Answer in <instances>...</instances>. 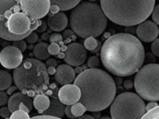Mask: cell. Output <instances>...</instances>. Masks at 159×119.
Here are the masks:
<instances>
[{
	"label": "cell",
	"mask_w": 159,
	"mask_h": 119,
	"mask_svg": "<svg viewBox=\"0 0 159 119\" xmlns=\"http://www.w3.org/2000/svg\"><path fill=\"white\" fill-rule=\"evenodd\" d=\"M144 48L139 39L129 34H116L104 42L101 59L109 73L118 77L130 76L143 67Z\"/></svg>",
	"instance_id": "1"
},
{
	"label": "cell",
	"mask_w": 159,
	"mask_h": 119,
	"mask_svg": "<svg viewBox=\"0 0 159 119\" xmlns=\"http://www.w3.org/2000/svg\"><path fill=\"white\" fill-rule=\"evenodd\" d=\"M75 85L80 90V103L92 112L107 109L116 93V86L112 76L99 68H89L80 73L75 79Z\"/></svg>",
	"instance_id": "2"
},
{
	"label": "cell",
	"mask_w": 159,
	"mask_h": 119,
	"mask_svg": "<svg viewBox=\"0 0 159 119\" xmlns=\"http://www.w3.org/2000/svg\"><path fill=\"white\" fill-rule=\"evenodd\" d=\"M40 22L22 8L21 0H0V38L17 41L27 38Z\"/></svg>",
	"instance_id": "3"
},
{
	"label": "cell",
	"mask_w": 159,
	"mask_h": 119,
	"mask_svg": "<svg viewBox=\"0 0 159 119\" xmlns=\"http://www.w3.org/2000/svg\"><path fill=\"white\" fill-rule=\"evenodd\" d=\"M154 6L155 0H101L106 17L122 26H133L145 21Z\"/></svg>",
	"instance_id": "4"
},
{
	"label": "cell",
	"mask_w": 159,
	"mask_h": 119,
	"mask_svg": "<svg viewBox=\"0 0 159 119\" xmlns=\"http://www.w3.org/2000/svg\"><path fill=\"white\" fill-rule=\"evenodd\" d=\"M107 19L100 5L92 2H83L71 12V28L80 38H95L105 31Z\"/></svg>",
	"instance_id": "5"
},
{
	"label": "cell",
	"mask_w": 159,
	"mask_h": 119,
	"mask_svg": "<svg viewBox=\"0 0 159 119\" xmlns=\"http://www.w3.org/2000/svg\"><path fill=\"white\" fill-rule=\"evenodd\" d=\"M16 87L29 96L43 94L49 87V75L45 63L38 59L27 58L13 72Z\"/></svg>",
	"instance_id": "6"
},
{
	"label": "cell",
	"mask_w": 159,
	"mask_h": 119,
	"mask_svg": "<svg viewBox=\"0 0 159 119\" xmlns=\"http://www.w3.org/2000/svg\"><path fill=\"white\" fill-rule=\"evenodd\" d=\"M145 113L146 105L143 99L132 92L117 95L110 107L112 119H141Z\"/></svg>",
	"instance_id": "7"
},
{
	"label": "cell",
	"mask_w": 159,
	"mask_h": 119,
	"mask_svg": "<svg viewBox=\"0 0 159 119\" xmlns=\"http://www.w3.org/2000/svg\"><path fill=\"white\" fill-rule=\"evenodd\" d=\"M134 87L143 100L159 101V64H147L136 72Z\"/></svg>",
	"instance_id": "8"
},
{
	"label": "cell",
	"mask_w": 159,
	"mask_h": 119,
	"mask_svg": "<svg viewBox=\"0 0 159 119\" xmlns=\"http://www.w3.org/2000/svg\"><path fill=\"white\" fill-rule=\"evenodd\" d=\"M24 11L34 19L44 18L51 8L50 0H21Z\"/></svg>",
	"instance_id": "9"
},
{
	"label": "cell",
	"mask_w": 159,
	"mask_h": 119,
	"mask_svg": "<svg viewBox=\"0 0 159 119\" xmlns=\"http://www.w3.org/2000/svg\"><path fill=\"white\" fill-rule=\"evenodd\" d=\"M22 62V52L13 46L6 47L0 52V64L7 69L17 68Z\"/></svg>",
	"instance_id": "10"
},
{
	"label": "cell",
	"mask_w": 159,
	"mask_h": 119,
	"mask_svg": "<svg viewBox=\"0 0 159 119\" xmlns=\"http://www.w3.org/2000/svg\"><path fill=\"white\" fill-rule=\"evenodd\" d=\"M87 60V49L80 43H71L65 53V62L70 66L82 65Z\"/></svg>",
	"instance_id": "11"
},
{
	"label": "cell",
	"mask_w": 159,
	"mask_h": 119,
	"mask_svg": "<svg viewBox=\"0 0 159 119\" xmlns=\"http://www.w3.org/2000/svg\"><path fill=\"white\" fill-rule=\"evenodd\" d=\"M159 34L157 25L150 20H145L137 25L136 35L143 42L149 43L154 41Z\"/></svg>",
	"instance_id": "12"
},
{
	"label": "cell",
	"mask_w": 159,
	"mask_h": 119,
	"mask_svg": "<svg viewBox=\"0 0 159 119\" xmlns=\"http://www.w3.org/2000/svg\"><path fill=\"white\" fill-rule=\"evenodd\" d=\"M80 90L77 86L75 84H66L59 90L58 98L66 106L78 103L80 99Z\"/></svg>",
	"instance_id": "13"
},
{
	"label": "cell",
	"mask_w": 159,
	"mask_h": 119,
	"mask_svg": "<svg viewBox=\"0 0 159 119\" xmlns=\"http://www.w3.org/2000/svg\"><path fill=\"white\" fill-rule=\"evenodd\" d=\"M75 79V71L68 64H61L57 67L55 72V81L61 85L70 84Z\"/></svg>",
	"instance_id": "14"
},
{
	"label": "cell",
	"mask_w": 159,
	"mask_h": 119,
	"mask_svg": "<svg viewBox=\"0 0 159 119\" xmlns=\"http://www.w3.org/2000/svg\"><path fill=\"white\" fill-rule=\"evenodd\" d=\"M8 108L13 113L15 111L19 110V106L20 104H25L29 108V110H32L33 106V101L31 96L26 94H24L23 92H17L9 98L8 101Z\"/></svg>",
	"instance_id": "15"
},
{
	"label": "cell",
	"mask_w": 159,
	"mask_h": 119,
	"mask_svg": "<svg viewBox=\"0 0 159 119\" xmlns=\"http://www.w3.org/2000/svg\"><path fill=\"white\" fill-rule=\"evenodd\" d=\"M68 24V19L64 12H57L55 14L50 15L47 19V25L52 31L61 32L66 27Z\"/></svg>",
	"instance_id": "16"
},
{
	"label": "cell",
	"mask_w": 159,
	"mask_h": 119,
	"mask_svg": "<svg viewBox=\"0 0 159 119\" xmlns=\"http://www.w3.org/2000/svg\"><path fill=\"white\" fill-rule=\"evenodd\" d=\"M81 0H50L51 12L55 14L58 11H68L74 9L79 5Z\"/></svg>",
	"instance_id": "17"
},
{
	"label": "cell",
	"mask_w": 159,
	"mask_h": 119,
	"mask_svg": "<svg viewBox=\"0 0 159 119\" xmlns=\"http://www.w3.org/2000/svg\"><path fill=\"white\" fill-rule=\"evenodd\" d=\"M66 106L64 103H62L59 98L57 97H52L50 99V106L47 111H45V115L53 116L62 118L65 116Z\"/></svg>",
	"instance_id": "18"
},
{
	"label": "cell",
	"mask_w": 159,
	"mask_h": 119,
	"mask_svg": "<svg viewBox=\"0 0 159 119\" xmlns=\"http://www.w3.org/2000/svg\"><path fill=\"white\" fill-rule=\"evenodd\" d=\"M33 106L39 113H43L47 111L50 106V98L43 94L36 95L33 100Z\"/></svg>",
	"instance_id": "19"
},
{
	"label": "cell",
	"mask_w": 159,
	"mask_h": 119,
	"mask_svg": "<svg viewBox=\"0 0 159 119\" xmlns=\"http://www.w3.org/2000/svg\"><path fill=\"white\" fill-rule=\"evenodd\" d=\"M33 54L39 61L49 59L50 53H48V45L46 42L38 43L33 48Z\"/></svg>",
	"instance_id": "20"
},
{
	"label": "cell",
	"mask_w": 159,
	"mask_h": 119,
	"mask_svg": "<svg viewBox=\"0 0 159 119\" xmlns=\"http://www.w3.org/2000/svg\"><path fill=\"white\" fill-rule=\"evenodd\" d=\"M12 83V77L6 70H0V90L8 89Z\"/></svg>",
	"instance_id": "21"
},
{
	"label": "cell",
	"mask_w": 159,
	"mask_h": 119,
	"mask_svg": "<svg viewBox=\"0 0 159 119\" xmlns=\"http://www.w3.org/2000/svg\"><path fill=\"white\" fill-rule=\"evenodd\" d=\"M70 108L74 118L81 117L85 113V111L87 110L86 107L81 103H76L75 104L70 105Z\"/></svg>",
	"instance_id": "22"
},
{
	"label": "cell",
	"mask_w": 159,
	"mask_h": 119,
	"mask_svg": "<svg viewBox=\"0 0 159 119\" xmlns=\"http://www.w3.org/2000/svg\"><path fill=\"white\" fill-rule=\"evenodd\" d=\"M97 46H98V41L94 37H89V38H87L85 39L84 48L87 50L93 51L94 49H96Z\"/></svg>",
	"instance_id": "23"
},
{
	"label": "cell",
	"mask_w": 159,
	"mask_h": 119,
	"mask_svg": "<svg viewBox=\"0 0 159 119\" xmlns=\"http://www.w3.org/2000/svg\"><path fill=\"white\" fill-rule=\"evenodd\" d=\"M141 119H159V105L152 110L146 111Z\"/></svg>",
	"instance_id": "24"
},
{
	"label": "cell",
	"mask_w": 159,
	"mask_h": 119,
	"mask_svg": "<svg viewBox=\"0 0 159 119\" xmlns=\"http://www.w3.org/2000/svg\"><path fill=\"white\" fill-rule=\"evenodd\" d=\"M10 119H31L29 117L28 113L22 111V110H17L13 112Z\"/></svg>",
	"instance_id": "25"
},
{
	"label": "cell",
	"mask_w": 159,
	"mask_h": 119,
	"mask_svg": "<svg viewBox=\"0 0 159 119\" xmlns=\"http://www.w3.org/2000/svg\"><path fill=\"white\" fill-rule=\"evenodd\" d=\"M61 52V47L57 43H51L48 45V53L50 55H58Z\"/></svg>",
	"instance_id": "26"
},
{
	"label": "cell",
	"mask_w": 159,
	"mask_h": 119,
	"mask_svg": "<svg viewBox=\"0 0 159 119\" xmlns=\"http://www.w3.org/2000/svg\"><path fill=\"white\" fill-rule=\"evenodd\" d=\"M101 64V62L96 56H91L88 60V67L89 68H98Z\"/></svg>",
	"instance_id": "27"
},
{
	"label": "cell",
	"mask_w": 159,
	"mask_h": 119,
	"mask_svg": "<svg viewBox=\"0 0 159 119\" xmlns=\"http://www.w3.org/2000/svg\"><path fill=\"white\" fill-rule=\"evenodd\" d=\"M12 46L15 47V48H17L18 49H19L21 52L25 51V49L27 48V47H26V42H25L24 39H21V40H17V41H13Z\"/></svg>",
	"instance_id": "28"
},
{
	"label": "cell",
	"mask_w": 159,
	"mask_h": 119,
	"mask_svg": "<svg viewBox=\"0 0 159 119\" xmlns=\"http://www.w3.org/2000/svg\"><path fill=\"white\" fill-rule=\"evenodd\" d=\"M151 52L155 56L159 57V38H157L151 45Z\"/></svg>",
	"instance_id": "29"
},
{
	"label": "cell",
	"mask_w": 159,
	"mask_h": 119,
	"mask_svg": "<svg viewBox=\"0 0 159 119\" xmlns=\"http://www.w3.org/2000/svg\"><path fill=\"white\" fill-rule=\"evenodd\" d=\"M48 39L50 40V42L51 43H57V44H59V43L62 42V40H63V36H62L61 34H58V33H55V34H52Z\"/></svg>",
	"instance_id": "30"
},
{
	"label": "cell",
	"mask_w": 159,
	"mask_h": 119,
	"mask_svg": "<svg viewBox=\"0 0 159 119\" xmlns=\"http://www.w3.org/2000/svg\"><path fill=\"white\" fill-rule=\"evenodd\" d=\"M9 97L7 92H5L4 90H0V106H5L8 103Z\"/></svg>",
	"instance_id": "31"
},
{
	"label": "cell",
	"mask_w": 159,
	"mask_h": 119,
	"mask_svg": "<svg viewBox=\"0 0 159 119\" xmlns=\"http://www.w3.org/2000/svg\"><path fill=\"white\" fill-rule=\"evenodd\" d=\"M11 114L12 112L10 110L8 107H2V109H0V117H2L3 118L10 119Z\"/></svg>",
	"instance_id": "32"
},
{
	"label": "cell",
	"mask_w": 159,
	"mask_h": 119,
	"mask_svg": "<svg viewBox=\"0 0 159 119\" xmlns=\"http://www.w3.org/2000/svg\"><path fill=\"white\" fill-rule=\"evenodd\" d=\"M151 15H152L153 22L159 25V5H157L156 6H154V9L152 11Z\"/></svg>",
	"instance_id": "33"
},
{
	"label": "cell",
	"mask_w": 159,
	"mask_h": 119,
	"mask_svg": "<svg viewBox=\"0 0 159 119\" xmlns=\"http://www.w3.org/2000/svg\"><path fill=\"white\" fill-rule=\"evenodd\" d=\"M63 35H64V37H65V39H66V41H71V40H75V39H76V36H75V34H74V32L71 31V30H66Z\"/></svg>",
	"instance_id": "34"
},
{
	"label": "cell",
	"mask_w": 159,
	"mask_h": 119,
	"mask_svg": "<svg viewBox=\"0 0 159 119\" xmlns=\"http://www.w3.org/2000/svg\"><path fill=\"white\" fill-rule=\"evenodd\" d=\"M39 39V36H38V34H36L35 32H33L32 34L29 35L28 37L26 38V41L30 44H34L36 43Z\"/></svg>",
	"instance_id": "35"
},
{
	"label": "cell",
	"mask_w": 159,
	"mask_h": 119,
	"mask_svg": "<svg viewBox=\"0 0 159 119\" xmlns=\"http://www.w3.org/2000/svg\"><path fill=\"white\" fill-rule=\"evenodd\" d=\"M31 119H62L53 116H49V115H40V116H35Z\"/></svg>",
	"instance_id": "36"
},
{
	"label": "cell",
	"mask_w": 159,
	"mask_h": 119,
	"mask_svg": "<svg viewBox=\"0 0 159 119\" xmlns=\"http://www.w3.org/2000/svg\"><path fill=\"white\" fill-rule=\"evenodd\" d=\"M46 66L47 67H55L58 66V62H57V60L55 59H47V62H46Z\"/></svg>",
	"instance_id": "37"
},
{
	"label": "cell",
	"mask_w": 159,
	"mask_h": 119,
	"mask_svg": "<svg viewBox=\"0 0 159 119\" xmlns=\"http://www.w3.org/2000/svg\"><path fill=\"white\" fill-rule=\"evenodd\" d=\"M123 87L127 90L131 89L134 88V81H132V80H125L124 82H123Z\"/></svg>",
	"instance_id": "38"
},
{
	"label": "cell",
	"mask_w": 159,
	"mask_h": 119,
	"mask_svg": "<svg viewBox=\"0 0 159 119\" xmlns=\"http://www.w3.org/2000/svg\"><path fill=\"white\" fill-rule=\"evenodd\" d=\"M157 106H158L157 103H156V102H150L148 104L146 105V111L152 110V109H154V108L157 107Z\"/></svg>",
	"instance_id": "39"
},
{
	"label": "cell",
	"mask_w": 159,
	"mask_h": 119,
	"mask_svg": "<svg viewBox=\"0 0 159 119\" xmlns=\"http://www.w3.org/2000/svg\"><path fill=\"white\" fill-rule=\"evenodd\" d=\"M65 115L67 117H69V118H74V117H73V115H72V112H71L70 105H66V106Z\"/></svg>",
	"instance_id": "40"
},
{
	"label": "cell",
	"mask_w": 159,
	"mask_h": 119,
	"mask_svg": "<svg viewBox=\"0 0 159 119\" xmlns=\"http://www.w3.org/2000/svg\"><path fill=\"white\" fill-rule=\"evenodd\" d=\"M17 89H18V88H17L16 86H11V87H10L9 89H7V94H8V95H11Z\"/></svg>",
	"instance_id": "41"
},
{
	"label": "cell",
	"mask_w": 159,
	"mask_h": 119,
	"mask_svg": "<svg viewBox=\"0 0 159 119\" xmlns=\"http://www.w3.org/2000/svg\"><path fill=\"white\" fill-rule=\"evenodd\" d=\"M76 119H94V117H92V116H90V115H82L81 117H77Z\"/></svg>",
	"instance_id": "42"
},
{
	"label": "cell",
	"mask_w": 159,
	"mask_h": 119,
	"mask_svg": "<svg viewBox=\"0 0 159 119\" xmlns=\"http://www.w3.org/2000/svg\"><path fill=\"white\" fill-rule=\"evenodd\" d=\"M47 72H48V75H53V74H55V72H56V69H55V67H47Z\"/></svg>",
	"instance_id": "43"
},
{
	"label": "cell",
	"mask_w": 159,
	"mask_h": 119,
	"mask_svg": "<svg viewBox=\"0 0 159 119\" xmlns=\"http://www.w3.org/2000/svg\"><path fill=\"white\" fill-rule=\"evenodd\" d=\"M46 27H47V25H46V24L45 25H43L42 26H41V27H40V28H39V32H44V31H45V30H46Z\"/></svg>",
	"instance_id": "44"
},
{
	"label": "cell",
	"mask_w": 159,
	"mask_h": 119,
	"mask_svg": "<svg viewBox=\"0 0 159 119\" xmlns=\"http://www.w3.org/2000/svg\"><path fill=\"white\" fill-rule=\"evenodd\" d=\"M100 119H112V117H108V116H104V117H102Z\"/></svg>",
	"instance_id": "45"
},
{
	"label": "cell",
	"mask_w": 159,
	"mask_h": 119,
	"mask_svg": "<svg viewBox=\"0 0 159 119\" xmlns=\"http://www.w3.org/2000/svg\"><path fill=\"white\" fill-rule=\"evenodd\" d=\"M89 2H92V3H94V1H96V0H89Z\"/></svg>",
	"instance_id": "46"
},
{
	"label": "cell",
	"mask_w": 159,
	"mask_h": 119,
	"mask_svg": "<svg viewBox=\"0 0 159 119\" xmlns=\"http://www.w3.org/2000/svg\"><path fill=\"white\" fill-rule=\"evenodd\" d=\"M158 1H159V0H158Z\"/></svg>",
	"instance_id": "47"
}]
</instances>
